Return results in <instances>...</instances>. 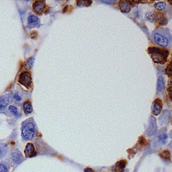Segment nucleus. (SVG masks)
I'll return each instance as SVG.
<instances>
[{
	"label": "nucleus",
	"mask_w": 172,
	"mask_h": 172,
	"mask_svg": "<svg viewBox=\"0 0 172 172\" xmlns=\"http://www.w3.org/2000/svg\"><path fill=\"white\" fill-rule=\"evenodd\" d=\"M152 38L155 43L162 47H170L172 45V37L169 30L164 27L155 29L152 33Z\"/></svg>",
	"instance_id": "f257e3e1"
},
{
	"label": "nucleus",
	"mask_w": 172,
	"mask_h": 172,
	"mask_svg": "<svg viewBox=\"0 0 172 172\" xmlns=\"http://www.w3.org/2000/svg\"><path fill=\"white\" fill-rule=\"evenodd\" d=\"M148 52L155 63L161 65L166 63L169 55V51L167 50L157 47L149 48Z\"/></svg>",
	"instance_id": "f03ea898"
},
{
	"label": "nucleus",
	"mask_w": 172,
	"mask_h": 172,
	"mask_svg": "<svg viewBox=\"0 0 172 172\" xmlns=\"http://www.w3.org/2000/svg\"><path fill=\"white\" fill-rule=\"evenodd\" d=\"M35 134V128L33 123L30 122L26 124L25 126L23 127L22 131V137L26 140H30L33 138Z\"/></svg>",
	"instance_id": "7ed1b4c3"
},
{
	"label": "nucleus",
	"mask_w": 172,
	"mask_h": 172,
	"mask_svg": "<svg viewBox=\"0 0 172 172\" xmlns=\"http://www.w3.org/2000/svg\"><path fill=\"white\" fill-rule=\"evenodd\" d=\"M18 81L21 84L27 88V87L30 86L31 84H32V77H31L30 73L25 71V72L21 73L19 76Z\"/></svg>",
	"instance_id": "20e7f679"
},
{
	"label": "nucleus",
	"mask_w": 172,
	"mask_h": 172,
	"mask_svg": "<svg viewBox=\"0 0 172 172\" xmlns=\"http://www.w3.org/2000/svg\"><path fill=\"white\" fill-rule=\"evenodd\" d=\"M162 108L161 101L159 99L155 100L152 105V112L154 115L157 116L161 112Z\"/></svg>",
	"instance_id": "39448f33"
},
{
	"label": "nucleus",
	"mask_w": 172,
	"mask_h": 172,
	"mask_svg": "<svg viewBox=\"0 0 172 172\" xmlns=\"http://www.w3.org/2000/svg\"><path fill=\"white\" fill-rule=\"evenodd\" d=\"M24 153H25V155H26V157H34V156H36V155L35 149H34V147L32 143L27 144L26 148H25Z\"/></svg>",
	"instance_id": "423d86ee"
},
{
	"label": "nucleus",
	"mask_w": 172,
	"mask_h": 172,
	"mask_svg": "<svg viewBox=\"0 0 172 172\" xmlns=\"http://www.w3.org/2000/svg\"><path fill=\"white\" fill-rule=\"evenodd\" d=\"M45 2L43 1H36L33 4L34 11L37 13H41L44 10Z\"/></svg>",
	"instance_id": "0eeeda50"
},
{
	"label": "nucleus",
	"mask_w": 172,
	"mask_h": 172,
	"mask_svg": "<svg viewBox=\"0 0 172 172\" xmlns=\"http://www.w3.org/2000/svg\"><path fill=\"white\" fill-rule=\"evenodd\" d=\"M11 159H12L13 161L15 163L17 164L20 163L21 162L24 160L22 155L21 154L20 151L18 150H15L12 153V154H11Z\"/></svg>",
	"instance_id": "6e6552de"
},
{
	"label": "nucleus",
	"mask_w": 172,
	"mask_h": 172,
	"mask_svg": "<svg viewBox=\"0 0 172 172\" xmlns=\"http://www.w3.org/2000/svg\"><path fill=\"white\" fill-rule=\"evenodd\" d=\"M120 10L124 13H128L131 11V6L128 1H120L119 2Z\"/></svg>",
	"instance_id": "1a4fd4ad"
},
{
	"label": "nucleus",
	"mask_w": 172,
	"mask_h": 172,
	"mask_svg": "<svg viewBox=\"0 0 172 172\" xmlns=\"http://www.w3.org/2000/svg\"><path fill=\"white\" fill-rule=\"evenodd\" d=\"M125 165H126L125 161H120L118 162L113 168V172H122Z\"/></svg>",
	"instance_id": "9d476101"
},
{
	"label": "nucleus",
	"mask_w": 172,
	"mask_h": 172,
	"mask_svg": "<svg viewBox=\"0 0 172 172\" xmlns=\"http://www.w3.org/2000/svg\"><path fill=\"white\" fill-rule=\"evenodd\" d=\"M9 103V99L7 96H1L0 97V110L4 109Z\"/></svg>",
	"instance_id": "9b49d317"
},
{
	"label": "nucleus",
	"mask_w": 172,
	"mask_h": 172,
	"mask_svg": "<svg viewBox=\"0 0 172 172\" xmlns=\"http://www.w3.org/2000/svg\"><path fill=\"white\" fill-rule=\"evenodd\" d=\"M23 108L26 114H30L32 112V106L30 102H25L23 105Z\"/></svg>",
	"instance_id": "f8f14e48"
},
{
	"label": "nucleus",
	"mask_w": 172,
	"mask_h": 172,
	"mask_svg": "<svg viewBox=\"0 0 172 172\" xmlns=\"http://www.w3.org/2000/svg\"><path fill=\"white\" fill-rule=\"evenodd\" d=\"M164 85H165V82H164V79L162 76H160L158 78L157 80V90L158 92H161L164 88Z\"/></svg>",
	"instance_id": "ddd939ff"
},
{
	"label": "nucleus",
	"mask_w": 172,
	"mask_h": 172,
	"mask_svg": "<svg viewBox=\"0 0 172 172\" xmlns=\"http://www.w3.org/2000/svg\"><path fill=\"white\" fill-rule=\"evenodd\" d=\"M28 23L31 25H37L38 22H39V19L36 15H30L28 18Z\"/></svg>",
	"instance_id": "4468645a"
},
{
	"label": "nucleus",
	"mask_w": 172,
	"mask_h": 172,
	"mask_svg": "<svg viewBox=\"0 0 172 172\" xmlns=\"http://www.w3.org/2000/svg\"><path fill=\"white\" fill-rule=\"evenodd\" d=\"M155 8L157 9L159 11H163L165 9L166 7V3L164 1H161V2H159L155 3L154 5Z\"/></svg>",
	"instance_id": "2eb2a0df"
},
{
	"label": "nucleus",
	"mask_w": 172,
	"mask_h": 172,
	"mask_svg": "<svg viewBox=\"0 0 172 172\" xmlns=\"http://www.w3.org/2000/svg\"><path fill=\"white\" fill-rule=\"evenodd\" d=\"M160 156L165 161H169L170 160V153L168 151L165 150L160 153Z\"/></svg>",
	"instance_id": "dca6fc26"
},
{
	"label": "nucleus",
	"mask_w": 172,
	"mask_h": 172,
	"mask_svg": "<svg viewBox=\"0 0 172 172\" xmlns=\"http://www.w3.org/2000/svg\"><path fill=\"white\" fill-rule=\"evenodd\" d=\"M9 111L11 113H12L13 115L15 116H20V114L18 113V110H17V108L15 107V106H10L9 107Z\"/></svg>",
	"instance_id": "f3484780"
},
{
	"label": "nucleus",
	"mask_w": 172,
	"mask_h": 172,
	"mask_svg": "<svg viewBox=\"0 0 172 172\" xmlns=\"http://www.w3.org/2000/svg\"><path fill=\"white\" fill-rule=\"evenodd\" d=\"M147 18L148 19L150 22H155V16L154 13L153 12H149L147 13Z\"/></svg>",
	"instance_id": "a211bd4d"
},
{
	"label": "nucleus",
	"mask_w": 172,
	"mask_h": 172,
	"mask_svg": "<svg viewBox=\"0 0 172 172\" xmlns=\"http://www.w3.org/2000/svg\"><path fill=\"white\" fill-rule=\"evenodd\" d=\"M8 168L7 165L3 163H0V172H7Z\"/></svg>",
	"instance_id": "6ab92c4d"
},
{
	"label": "nucleus",
	"mask_w": 172,
	"mask_h": 172,
	"mask_svg": "<svg viewBox=\"0 0 172 172\" xmlns=\"http://www.w3.org/2000/svg\"><path fill=\"white\" fill-rule=\"evenodd\" d=\"M168 93H169V96L171 99L172 100V86L168 89Z\"/></svg>",
	"instance_id": "aec40b11"
},
{
	"label": "nucleus",
	"mask_w": 172,
	"mask_h": 172,
	"mask_svg": "<svg viewBox=\"0 0 172 172\" xmlns=\"http://www.w3.org/2000/svg\"><path fill=\"white\" fill-rule=\"evenodd\" d=\"M169 69H167V71H169V73H168V74H169V76L170 75V76H172V66L169 67Z\"/></svg>",
	"instance_id": "412c9836"
},
{
	"label": "nucleus",
	"mask_w": 172,
	"mask_h": 172,
	"mask_svg": "<svg viewBox=\"0 0 172 172\" xmlns=\"http://www.w3.org/2000/svg\"><path fill=\"white\" fill-rule=\"evenodd\" d=\"M3 151H4V149H3L2 148V147L0 146V157H1V156L2 157Z\"/></svg>",
	"instance_id": "4be33fe9"
},
{
	"label": "nucleus",
	"mask_w": 172,
	"mask_h": 172,
	"mask_svg": "<svg viewBox=\"0 0 172 172\" xmlns=\"http://www.w3.org/2000/svg\"><path fill=\"white\" fill-rule=\"evenodd\" d=\"M14 98L17 100V101H20V100H21V98L18 95H15Z\"/></svg>",
	"instance_id": "5701e85b"
},
{
	"label": "nucleus",
	"mask_w": 172,
	"mask_h": 172,
	"mask_svg": "<svg viewBox=\"0 0 172 172\" xmlns=\"http://www.w3.org/2000/svg\"><path fill=\"white\" fill-rule=\"evenodd\" d=\"M85 172H94V171L92 169H90V168H86L85 169Z\"/></svg>",
	"instance_id": "b1692460"
},
{
	"label": "nucleus",
	"mask_w": 172,
	"mask_h": 172,
	"mask_svg": "<svg viewBox=\"0 0 172 172\" xmlns=\"http://www.w3.org/2000/svg\"><path fill=\"white\" fill-rule=\"evenodd\" d=\"M169 147H170V149H171V153H172V142L171 143V144H170Z\"/></svg>",
	"instance_id": "393cba45"
},
{
	"label": "nucleus",
	"mask_w": 172,
	"mask_h": 172,
	"mask_svg": "<svg viewBox=\"0 0 172 172\" xmlns=\"http://www.w3.org/2000/svg\"><path fill=\"white\" fill-rule=\"evenodd\" d=\"M170 137H171V138H172V131H171V133H170Z\"/></svg>",
	"instance_id": "a878e982"
}]
</instances>
